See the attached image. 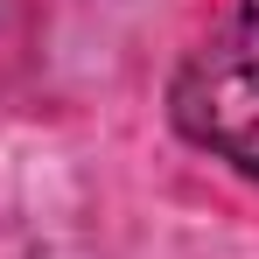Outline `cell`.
<instances>
[{"mask_svg": "<svg viewBox=\"0 0 259 259\" xmlns=\"http://www.w3.org/2000/svg\"><path fill=\"white\" fill-rule=\"evenodd\" d=\"M175 119L189 140L259 175V0H238L231 28L175 77Z\"/></svg>", "mask_w": 259, "mask_h": 259, "instance_id": "1", "label": "cell"}]
</instances>
